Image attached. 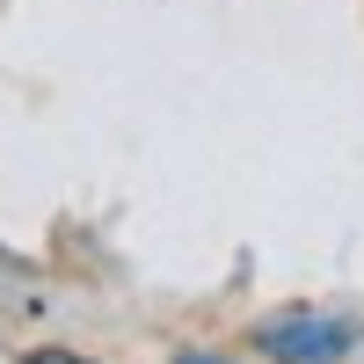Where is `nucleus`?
I'll return each mask as SVG.
<instances>
[{
	"instance_id": "3",
	"label": "nucleus",
	"mask_w": 364,
	"mask_h": 364,
	"mask_svg": "<svg viewBox=\"0 0 364 364\" xmlns=\"http://www.w3.org/2000/svg\"><path fill=\"white\" fill-rule=\"evenodd\" d=\"M175 364H233V357H219V350H182Z\"/></svg>"
},
{
	"instance_id": "1",
	"label": "nucleus",
	"mask_w": 364,
	"mask_h": 364,
	"mask_svg": "<svg viewBox=\"0 0 364 364\" xmlns=\"http://www.w3.org/2000/svg\"><path fill=\"white\" fill-rule=\"evenodd\" d=\"M357 343H364L357 321L314 314V306H291V314H277V321L255 328V350H262L269 364H343Z\"/></svg>"
},
{
	"instance_id": "2",
	"label": "nucleus",
	"mask_w": 364,
	"mask_h": 364,
	"mask_svg": "<svg viewBox=\"0 0 364 364\" xmlns=\"http://www.w3.org/2000/svg\"><path fill=\"white\" fill-rule=\"evenodd\" d=\"M22 364H95V357H80V350H29Z\"/></svg>"
}]
</instances>
